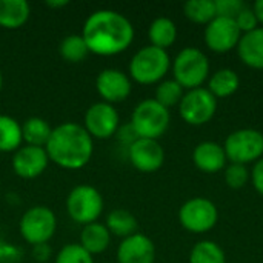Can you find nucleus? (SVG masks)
Instances as JSON below:
<instances>
[{
	"mask_svg": "<svg viewBox=\"0 0 263 263\" xmlns=\"http://www.w3.org/2000/svg\"><path fill=\"white\" fill-rule=\"evenodd\" d=\"M225 183L233 190H240L247 186V183L251 180V173L248 171L247 165L240 163H228L223 170Z\"/></svg>",
	"mask_w": 263,
	"mask_h": 263,
	"instance_id": "c756f323",
	"label": "nucleus"
},
{
	"mask_svg": "<svg viewBox=\"0 0 263 263\" xmlns=\"http://www.w3.org/2000/svg\"><path fill=\"white\" fill-rule=\"evenodd\" d=\"M216 2V14L217 17L236 18L240 11L247 6L243 0H214Z\"/></svg>",
	"mask_w": 263,
	"mask_h": 263,
	"instance_id": "2f4dec72",
	"label": "nucleus"
},
{
	"mask_svg": "<svg viewBox=\"0 0 263 263\" xmlns=\"http://www.w3.org/2000/svg\"><path fill=\"white\" fill-rule=\"evenodd\" d=\"M217 111V99L206 88H196L186 91L179 103V112L183 122L191 126H202L208 123Z\"/></svg>",
	"mask_w": 263,
	"mask_h": 263,
	"instance_id": "9d476101",
	"label": "nucleus"
},
{
	"mask_svg": "<svg viewBox=\"0 0 263 263\" xmlns=\"http://www.w3.org/2000/svg\"><path fill=\"white\" fill-rule=\"evenodd\" d=\"M174 80L183 89L202 88L210 79V60L206 54L194 46L183 48L171 62Z\"/></svg>",
	"mask_w": 263,
	"mask_h": 263,
	"instance_id": "20e7f679",
	"label": "nucleus"
},
{
	"mask_svg": "<svg viewBox=\"0 0 263 263\" xmlns=\"http://www.w3.org/2000/svg\"><path fill=\"white\" fill-rule=\"evenodd\" d=\"M148 37L153 46L166 51V48L174 45L177 39V26L168 17H157L149 25Z\"/></svg>",
	"mask_w": 263,
	"mask_h": 263,
	"instance_id": "4be33fe9",
	"label": "nucleus"
},
{
	"mask_svg": "<svg viewBox=\"0 0 263 263\" xmlns=\"http://www.w3.org/2000/svg\"><path fill=\"white\" fill-rule=\"evenodd\" d=\"M128 157L131 165L140 173H156L163 166L165 151L159 140L137 139L128 146Z\"/></svg>",
	"mask_w": 263,
	"mask_h": 263,
	"instance_id": "ddd939ff",
	"label": "nucleus"
},
{
	"mask_svg": "<svg viewBox=\"0 0 263 263\" xmlns=\"http://www.w3.org/2000/svg\"><path fill=\"white\" fill-rule=\"evenodd\" d=\"M31 15V6L26 0H0V28L18 29Z\"/></svg>",
	"mask_w": 263,
	"mask_h": 263,
	"instance_id": "6ab92c4d",
	"label": "nucleus"
},
{
	"mask_svg": "<svg viewBox=\"0 0 263 263\" xmlns=\"http://www.w3.org/2000/svg\"><path fill=\"white\" fill-rule=\"evenodd\" d=\"M105 227L108 228V231L112 236L126 239V237H129V236L137 233L139 223H137V219H136L134 214H131L126 210L117 208V210H112L108 214Z\"/></svg>",
	"mask_w": 263,
	"mask_h": 263,
	"instance_id": "5701e85b",
	"label": "nucleus"
},
{
	"mask_svg": "<svg viewBox=\"0 0 263 263\" xmlns=\"http://www.w3.org/2000/svg\"><path fill=\"white\" fill-rule=\"evenodd\" d=\"M80 35L83 37L89 52L102 57H111L131 46L134 40V26L117 11L99 9L85 20Z\"/></svg>",
	"mask_w": 263,
	"mask_h": 263,
	"instance_id": "f257e3e1",
	"label": "nucleus"
},
{
	"mask_svg": "<svg viewBox=\"0 0 263 263\" xmlns=\"http://www.w3.org/2000/svg\"><path fill=\"white\" fill-rule=\"evenodd\" d=\"M240 86V77L239 74L231 68H222L211 74L208 79V91L216 99H227L233 96Z\"/></svg>",
	"mask_w": 263,
	"mask_h": 263,
	"instance_id": "412c9836",
	"label": "nucleus"
},
{
	"mask_svg": "<svg viewBox=\"0 0 263 263\" xmlns=\"http://www.w3.org/2000/svg\"><path fill=\"white\" fill-rule=\"evenodd\" d=\"M251 182L256 188V191L263 196V157L260 160H257L253 166V173H251Z\"/></svg>",
	"mask_w": 263,
	"mask_h": 263,
	"instance_id": "72a5a7b5",
	"label": "nucleus"
},
{
	"mask_svg": "<svg viewBox=\"0 0 263 263\" xmlns=\"http://www.w3.org/2000/svg\"><path fill=\"white\" fill-rule=\"evenodd\" d=\"M183 14L188 20L197 25H208L216 14V2L214 0H188L183 5Z\"/></svg>",
	"mask_w": 263,
	"mask_h": 263,
	"instance_id": "a878e982",
	"label": "nucleus"
},
{
	"mask_svg": "<svg viewBox=\"0 0 263 263\" xmlns=\"http://www.w3.org/2000/svg\"><path fill=\"white\" fill-rule=\"evenodd\" d=\"M2 88H3V74L0 71V91H2Z\"/></svg>",
	"mask_w": 263,
	"mask_h": 263,
	"instance_id": "e433bc0d",
	"label": "nucleus"
},
{
	"mask_svg": "<svg viewBox=\"0 0 263 263\" xmlns=\"http://www.w3.org/2000/svg\"><path fill=\"white\" fill-rule=\"evenodd\" d=\"M242 32L236 22L227 17H216L205 26V45L216 54H227L237 48Z\"/></svg>",
	"mask_w": 263,
	"mask_h": 263,
	"instance_id": "f8f14e48",
	"label": "nucleus"
},
{
	"mask_svg": "<svg viewBox=\"0 0 263 263\" xmlns=\"http://www.w3.org/2000/svg\"><path fill=\"white\" fill-rule=\"evenodd\" d=\"M109 243H111V233L105 225L94 222L83 227L80 233V247L86 250L91 256L105 253Z\"/></svg>",
	"mask_w": 263,
	"mask_h": 263,
	"instance_id": "aec40b11",
	"label": "nucleus"
},
{
	"mask_svg": "<svg viewBox=\"0 0 263 263\" xmlns=\"http://www.w3.org/2000/svg\"><path fill=\"white\" fill-rule=\"evenodd\" d=\"M55 263H94V259L80 243H68L59 251Z\"/></svg>",
	"mask_w": 263,
	"mask_h": 263,
	"instance_id": "7c9ffc66",
	"label": "nucleus"
},
{
	"mask_svg": "<svg viewBox=\"0 0 263 263\" xmlns=\"http://www.w3.org/2000/svg\"><path fill=\"white\" fill-rule=\"evenodd\" d=\"M223 149L230 163H256L263 157V134L253 128L237 129L227 137Z\"/></svg>",
	"mask_w": 263,
	"mask_h": 263,
	"instance_id": "6e6552de",
	"label": "nucleus"
},
{
	"mask_svg": "<svg viewBox=\"0 0 263 263\" xmlns=\"http://www.w3.org/2000/svg\"><path fill=\"white\" fill-rule=\"evenodd\" d=\"M68 216L79 225H89L97 222L103 213V197L91 185H79L71 190L66 197Z\"/></svg>",
	"mask_w": 263,
	"mask_h": 263,
	"instance_id": "0eeeda50",
	"label": "nucleus"
},
{
	"mask_svg": "<svg viewBox=\"0 0 263 263\" xmlns=\"http://www.w3.org/2000/svg\"><path fill=\"white\" fill-rule=\"evenodd\" d=\"M253 9L256 12V17L259 20V25L263 26V0H257L254 5H253Z\"/></svg>",
	"mask_w": 263,
	"mask_h": 263,
	"instance_id": "f704fd0d",
	"label": "nucleus"
},
{
	"mask_svg": "<svg viewBox=\"0 0 263 263\" xmlns=\"http://www.w3.org/2000/svg\"><path fill=\"white\" fill-rule=\"evenodd\" d=\"M183 94H185V89L174 79L162 80L157 85V88H156V97H154V100L159 102L166 109H170L171 106H176V105L180 103Z\"/></svg>",
	"mask_w": 263,
	"mask_h": 263,
	"instance_id": "c85d7f7f",
	"label": "nucleus"
},
{
	"mask_svg": "<svg viewBox=\"0 0 263 263\" xmlns=\"http://www.w3.org/2000/svg\"><path fill=\"white\" fill-rule=\"evenodd\" d=\"M120 117L114 105L106 102H97L91 105L85 112L83 128L92 139L106 140L119 131Z\"/></svg>",
	"mask_w": 263,
	"mask_h": 263,
	"instance_id": "9b49d317",
	"label": "nucleus"
},
{
	"mask_svg": "<svg viewBox=\"0 0 263 263\" xmlns=\"http://www.w3.org/2000/svg\"><path fill=\"white\" fill-rule=\"evenodd\" d=\"M52 128L51 125L42 119V117H29L22 125V137L23 142L29 146H40L45 148L49 137H51Z\"/></svg>",
	"mask_w": 263,
	"mask_h": 263,
	"instance_id": "b1692460",
	"label": "nucleus"
},
{
	"mask_svg": "<svg viewBox=\"0 0 263 263\" xmlns=\"http://www.w3.org/2000/svg\"><path fill=\"white\" fill-rule=\"evenodd\" d=\"M49 157L45 148L40 146H20L12 156V170L22 179H35L48 168Z\"/></svg>",
	"mask_w": 263,
	"mask_h": 263,
	"instance_id": "2eb2a0df",
	"label": "nucleus"
},
{
	"mask_svg": "<svg viewBox=\"0 0 263 263\" xmlns=\"http://www.w3.org/2000/svg\"><path fill=\"white\" fill-rule=\"evenodd\" d=\"M66 5H69L68 0H55V2L49 0V2H46V6H49V8H63Z\"/></svg>",
	"mask_w": 263,
	"mask_h": 263,
	"instance_id": "c9c22d12",
	"label": "nucleus"
},
{
	"mask_svg": "<svg viewBox=\"0 0 263 263\" xmlns=\"http://www.w3.org/2000/svg\"><path fill=\"white\" fill-rule=\"evenodd\" d=\"M45 149L49 162L57 166L80 170L89 163L94 153V142L82 125L66 122L52 128Z\"/></svg>",
	"mask_w": 263,
	"mask_h": 263,
	"instance_id": "f03ea898",
	"label": "nucleus"
},
{
	"mask_svg": "<svg viewBox=\"0 0 263 263\" xmlns=\"http://www.w3.org/2000/svg\"><path fill=\"white\" fill-rule=\"evenodd\" d=\"M236 49L243 65L253 69H263V26L242 34Z\"/></svg>",
	"mask_w": 263,
	"mask_h": 263,
	"instance_id": "a211bd4d",
	"label": "nucleus"
},
{
	"mask_svg": "<svg viewBox=\"0 0 263 263\" xmlns=\"http://www.w3.org/2000/svg\"><path fill=\"white\" fill-rule=\"evenodd\" d=\"M23 143L22 125L11 116H0V153H15Z\"/></svg>",
	"mask_w": 263,
	"mask_h": 263,
	"instance_id": "393cba45",
	"label": "nucleus"
},
{
	"mask_svg": "<svg viewBox=\"0 0 263 263\" xmlns=\"http://www.w3.org/2000/svg\"><path fill=\"white\" fill-rule=\"evenodd\" d=\"M96 89L99 96L106 103H119L129 97L133 83L131 79L120 69L106 68L100 71V74L96 79Z\"/></svg>",
	"mask_w": 263,
	"mask_h": 263,
	"instance_id": "4468645a",
	"label": "nucleus"
},
{
	"mask_svg": "<svg viewBox=\"0 0 263 263\" xmlns=\"http://www.w3.org/2000/svg\"><path fill=\"white\" fill-rule=\"evenodd\" d=\"M170 109L162 106L154 99H146L134 108L129 125L139 139L159 140L170 128Z\"/></svg>",
	"mask_w": 263,
	"mask_h": 263,
	"instance_id": "39448f33",
	"label": "nucleus"
},
{
	"mask_svg": "<svg viewBox=\"0 0 263 263\" xmlns=\"http://www.w3.org/2000/svg\"><path fill=\"white\" fill-rule=\"evenodd\" d=\"M193 162L202 173L214 174L225 170L228 159L223 145L216 142H200L193 151Z\"/></svg>",
	"mask_w": 263,
	"mask_h": 263,
	"instance_id": "f3484780",
	"label": "nucleus"
},
{
	"mask_svg": "<svg viewBox=\"0 0 263 263\" xmlns=\"http://www.w3.org/2000/svg\"><path fill=\"white\" fill-rule=\"evenodd\" d=\"M171 68V59L165 49L153 45L140 48L129 62V77L140 85L160 83Z\"/></svg>",
	"mask_w": 263,
	"mask_h": 263,
	"instance_id": "7ed1b4c3",
	"label": "nucleus"
},
{
	"mask_svg": "<svg viewBox=\"0 0 263 263\" xmlns=\"http://www.w3.org/2000/svg\"><path fill=\"white\" fill-rule=\"evenodd\" d=\"M190 263H227V256L219 243L200 240L190 253Z\"/></svg>",
	"mask_w": 263,
	"mask_h": 263,
	"instance_id": "bb28decb",
	"label": "nucleus"
},
{
	"mask_svg": "<svg viewBox=\"0 0 263 263\" xmlns=\"http://www.w3.org/2000/svg\"><path fill=\"white\" fill-rule=\"evenodd\" d=\"M219 220V210L216 203L206 197H193L186 200L179 210L180 225L194 234L211 231Z\"/></svg>",
	"mask_w": 263,
	"mask_h": 263,
	"instance_id": "1a4fd4ad",
	"label": "nucleus"
},
{
	"mask_svg": "<svg viewBox=\"0 0 263 263\" xmlns=\"http://www.w3.org/2000/svg\"><path fill=\"white\" fill-rule=\"evenodd\" d=\"M57 230V219L51 208L37 205L25 211L20 219V236L34 247L46 245Z\"/></svg>",
	"mask_w": 263,
	"mask_h": 263,
	"instance_id": "423d86ee",
	"label": "nucleus"
},
{
	"mask_svg": "<svg viewBox=\"0 0 263 263\" xmlns=\"http://www.w3.org/2000/svg\"><path fill=\"white\" fill-rule=\"evenodd\" d=\"M234 22H236V25H237V28H239V31L242 34L251 32V31H254V29H257L260 26L253 6H248V5L240 11V14L234 18Z\"/></svg>",
	"mask_w": 263,
	"mask_h": 263,
	"instance_id": "473e14b6",
	"label": "nucleus"
},
{
	"mask_svg": "<svg viewBox=\"0 0 263 263\" xmlns=\"http://www.w3.org/2000/svg\"><path fill=\"white\" fill-rule=\"evenodd\" d=\"M59 54L68 63H80L86 59L89 49L80 34H69L60 42Z\"/></svg>",
	"mask_w": 263,
	"mask_h": 263,
	"instance_id": "cd10ccee",
	"label": "nucleus"
},
{
	"mask_svg": "<svg viewBox=\"0 0 263 263\" xmlns=\"http://www.w3.org/2000/svg\"><path fill=\"white\" fill-rule=\"evenodd\" d=\"M119 263H154L156 247L154 242L140 233H136L123 239L117 248Z\"/></svg>",
	"mask_w": 263,
	"mask_h": 263,
	"instance_id": "dca6fc26",
	"label": "nucleus"
}]
</instances>
